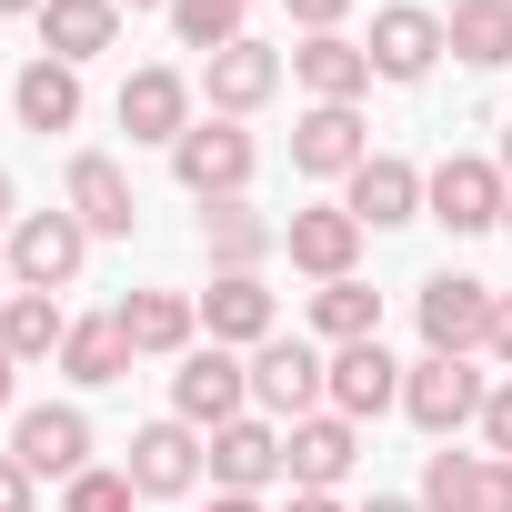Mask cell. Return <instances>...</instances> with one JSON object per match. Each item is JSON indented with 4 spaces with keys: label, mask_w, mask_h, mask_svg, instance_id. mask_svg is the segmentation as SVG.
<instances>
[{
    "label": "cell",
    "mask_w": 512,
    "mask_h": 512,
    "mask_svg": "<svg viewBox=\"0 0 512 512\" xmlns=\"http://www.w3.org/2000/svg\"><path fill=\"white\" fill-rule=\"evenodd\" d=\"M201 251H211V272H262L282 251V221H262L251 201H211L201 211Z\"/></svg>",
    "instance_id": "cell-19"
},
{
    "label": "cell",
    "mask_w": 512,
    "mask_h": 512,
    "mask_svg": "<svg viewBox=\"0 0 512 512\" xmlns=\"http://www.w3.org/2000/svg\"><path fill=\"white\" fill-rule=\"evenodd\" d=\"M422 211H432V221H452V231H492V221L512 211V181H502V161L452 151L442 171H422Z\"/></svg>",
    "instance_id": "cell-7"
},
{
    "label": "cell",
    "mask_w": 512,
    "mask_h": 512,
    "mask_svg": "<svg viewBox=\"0 0 512 512\" xmlns=\"http://www.w3.org/2000/svg\"><path fill=\"white\" fill-rule=\"evenodd\" d=\"M292 71H302L312 101H362V91H372V51L342 41V31H312V41L292 51Z\"/></svg>",
    "instance_id": "cell-24"
},
{
    "label": "cell",
    "mask_w": 512,
    "mask_h": 512,
    "mask_svg": "<svg viewBox=\"0 0 512 512\" xmlns=\"http://www.w3.org/2000/svg\"><path fill=\"white\" fill-rule=\"evenodd\" d=\"M372 512H422V502H392V492H382V502H372Z\"/></svg>",
    "instance_id": "cell-42"
},
{
    "label": "cell",
    "mask_w": 512,
    "mask_h": 512,
    "mask_svg": "<svg viewBox=\"0 0 512 512\" xmlns=\"http://www.w3.org/2000/svg\"><path fill=\"white\" fill-rule=\"evenodd\" d=\"M0 221H11V171H0Z\"/></svg>",
    "instance_id": "cell-45"
},
{
    "label": "cell",
    "mask_w": 512,
    "mask_h": 512,
    "mask_svg": "<svg viewBox=\"0 0 512 512\" xmlns=\"http://www.w3.org/2000/svg\"><path fill=\"white\" fill-rule=\"evenodd\" d=\"M0 512H31V472H21L11 452H0Z\"/></svg>",
    "instance_id": "cell-35"
},
{
    "label": "cell",
    "mask_w": 512,
    "mask_h": 512,
    "mask_svg": "<svg viewBox=\"0 0 512 512\" xmlns=\"http://www.w3.org/2000/svg\"><path fill=\"white\" fill-rule=\"evenodd\" d=\"M442 41H452L472 71H502V61H512V0H452Z\"/></svg>",
    "instance_id": "cell-26"
},
{
    "label": "cell",
    "mask_w": 512,
    "mask_h": 512,
    "mask_svg": "<svg viewBox=\"0 0 512 512\" xmlns=\"http://www.w3.org/2000/svg\"><path fill=\"white\" fill-rule=\"evenodd\" d=\"M251 161H262V151H251V131H241V121H221V111H211V121H191V131L171 141V171H181V191H191V201H241V191H251Z\"/></svg>",
    "instance_id": "cell-2"
},
{
    "label": "cell",
    "mask_w": 512,
    "mask_h": 512,
    "mask_svg": "<svg viewBox=\"0 0 512 512\" xmlns=\"http://www.w3.org/2000/svg\"><path fill=\"white\" fill-rule=\"evenodd\" d=\"M241 11L251 0H171V31H181V51H231V41H251Z\"/></svg>",
    "instance_id": "cell-31"
},
{
    "label": "cell",
    "mask_w": 512,
    "mask_h": 512,
    "mask_svg": "<svg viewBox=\"0 0 512 512\" xmlns=\"http://www.w3.org/2000/svg\"><path fill=\"white\" fill-rule=\"evenodd\" d=\"M61 342H71V322H61L51 292H11V302H0V352H11V362H51Z\"/></svg>",
    "instance_id": "cell-27"
},
{
    "label": "cell",
    "mask_w": 512,
    "mask_h": 512,
    "mask_svg": "<svg viewBox=\"0 0 512 512\" xmlns=\"http://www.w3.org/2000/svg\"><path fill=\"white\" fill-rule=\"evenodd\" d=\"M0 11H31V21H41V0H0Z\"/></svg>",
    "instance_id": "cell-43"
},
{
    "label": "cell",
    "mask_w": 512,
    "mask_h": 512,
    "mask_svg": "<svg viewBox=\"0 0 512 512\" xmlns=\"http://www.w3.org/2000/svg\"><path fill=\"white\" fill-rule=\"evenodd\" d=\"M352 462H362V422H342V412H312V422L282 432V472H292V492H332Z\"/></svg>",
    "instance_id": "cell-12"
},
{
    "label": "cell",
    "mask_w": 512,
    "mask_h": 512,
    "mask_svg": "<svg viewBox=\"0 0 512 512\" xmlns=\"http://www.w3.org/2000/svg\"><path fill=\"white\" fill-rule=\"evenodd\" d=\"M292 512H342V502L332 492H292Z\"/></svg>",
    "instance_id": "cell-38"
},
{
    "label": "cell",
    "mask_w": 512,
    "mask_h": 512,
    "mask_svg": "<svg viewBox=\"0 0 512 512\" xmlns=\"http://www.w3.org/2000/svg\"><path fill=\"white\" fill-rule=\"evenodd\" d=\"M61 372H71V382H91V392H101V382H121V372H131V342H121V322H111V312H101V322H71V342H61Z\"/></svg>",
    "instance_id": "cell-28"
},
{
    "label": "cell",
    "mask_w": 512,
    "mask_h": 512,
    "mask_svg": "<svg viewBox=\"0 0 512 512\" xmlns=\"http://www.w3.org/2000/svg\"><path fill=\"white\" fill-rule=\"evenodd\" d=\"M342 11H352V0H292V21H302V31H342Z\"/></svg>",
    "instance_id": "cell-34"
},
{
    "label": "cell",
    "mask_w": 512,
    "mask_h": 512,
    "mask_svg": "<svg viewBox=\"0 0 512 512\" xmlns=\"http://www.w3.org/2000/svg\"><path fill=\"white\" fill-rule=\"evenodd\" d=\"M11 292H21V282H11V251H0V302H11Z\"/></svg>",
    "instance_id": "cell-41"
},
{
    "label": "cell",
    "mask_w": 512,
    "mask_h": 512,
    "mask_svg": "<svg viewBox=\"0 0 512 512\" xmlns=\"http://www.w3.org/2000/svg\"><path fill=\"white\" fill-rule=\"evenodd\" d=\"M111 322H121L131 362H141V352H151V362H181V352H191V332H201V302H191V292H131Z\"/></svg>",
    "instance_id": "cell-15"
},
{
    "label": "cell",
    "mask_w": 512,
    "mask_h": 512,
    "mask_svg": "<svg viewBox=\"0 0 512 512\" xmlns=\"http://www.w3.org/2000/svg\"><path fill=\"white\" fill-rule=\"evenodd\" d=\"M482 402H492V382H482L472 362H442V352H422V362L402 372V412H412L432 442H452L462 422H482Z\"/></svg>",
    "instance_id": "cell-4"
},
{
    "label": "cell",
    "mask_w": 512,
    "mask_h": 512,
    "mask_svg": "<svg viewBox=\"0 0 512 512\" xmlns=\"http://www.w3.org/2000/svg\"><path fill=\"white\" fill-rule=\"evenodd\" d=\"M492 352L512 362V292H502V312H492Z\"/></svg>",
    "instance_id": "cell-37"
},
{
    "label": "cell",
    "mask_w": 512,
    "mask_h": 512,
    "mask_svg": "<svg viewBox=\"0 0 512 512\" xmlns=\"http://www.w3.org/2000/svg\"><path fill=\"white\" fill-rule=\"evenodd\" d=\"M362 161H372V131H362L352 101H312V111L292 121V171H312V181H352Z\"/></svg>",
    "instance_id": "cell-9"
},
{
    "label": "cell",
    "mask_w": 512,
    "mask_h": 512,
    "mask_svg": "<svg viewBox=\"0 0 512 512\" xmlns=\"http://www.w3.org/2000/svg\"><path fill=\"white\" fill-rule=\"evenodd\" d=\"M121 11H171V0H121Z\"/></svg>",
    "instance_id": "cell-44"
},
{
    "label": "cell",
    "mask_w": 512,
    "mask_h": 512,
    "mask_svg": "<svg viewBox=\"0 0 512 512\" xmlns=\"http://www.w3.org/2000/svg\"><path fill=\"white\" fill-rule=\"evenodd\" d=\"M111 41H121V0H41V51H51V61L81 71V61H101Z\"/></svg>",
    "instance_id": "cell-23"
},
{
    "label": "cell",
    "mask_w": 512,
    "mask_h": 512,
    "mask_svg": "<svg viewBox=\"0 0 512 512\" xmlns=\"http://www.w3.org/2000/svg\"><path fill=\"white\" fill-rule=\"evenodd\" d=\"M11 111H21V131H71L81 121V71L71 61H21V81H11Z\"/></svg>",
    "instance_id": "cell-25"
},
{
    "label": "cell",
    "mask_w": 512,
    "mask_h": 512,
    "mask_svg": "<svg viewBox=\"0 0 512 512\" xmlns=\"http://www.w3.org/2000/svg\"><path fill=\"white\" fill-rule=\"evenodd\" d=\"M11 462L41 482V472H61V482H81L91 472V412L81 402H31L21 422H11Z\"/></svg>",
    "instance_id": "cell-8"
},
{
    "label": "cell",
    "mask_w": 512,
    "mask_h": 512,
    "mask_svg": "<svg viewBox=\"0 0 512 512\" xmlns=\"http://www.w3.org/2000/svg\"><path fill=\"white\" fill-rule=\"evenodd\" d=\"M11 372H21V362H11V352H0V412H11Z\"/></svg>",
    "instance_id": "cell-40"
},
{
    "label": "cell",
    "mask_w": 512,
    "mask_h": 512,
    "mask_svg": "<svg viewBox=\"0 0 512 512\" xmlns=\"http://www.w3.org/2000/svg\"><path fill=\"white\" fill-rule=\"evenodd\" d=\"M121 131H131V141H181V131H191V81L161 71V61L131 71V81H121Z\"/></svg>",
    "instance_id": "cell-20"
},
{
    "label": "cell",
    "mask_w": 512,
    "mask_h": 512,
    "mask_svg": "<svg viewBox=\"0 0 512 512\" xmlns=\"http://www.w3.org/2000/svg\"><path fill=\"white\" fill-rule=\"evenodd\" d=\"M482 442H492V462H512V382L482 402Z\"/></svg>",
    "instance_id": "cell-33"
},
{
    "label": "cell",
    "mask_w": 512,
    "mask_h": 512,
    "mask_svg": "<svg viewBox=\"0 0 512 512\" xmlns=\"http://www.w3.org/2000/svg\"><path fill=\"white\" fill-rule=\"evenodd\" d=\"M211 482L221 492H262V482H282V422H221L211 432Z\"/></svg>",
    "instance_id": "cell-18"
},
{
    "label": "cell",
    "mask_w": 512,
    "mask_h": 512,
    "mask_svg": "<svg viewBox=\"0 0 512 512\" xmlns=\"http://www.w3.org/2000/svg\"><path fill=\"white\" fill-rule=\"evenodd\" d=\"M362 231H392V221H422V171L412 161H392V151H372L362 171H352V201H342Z\"/></svg>",
    "instance_id": "cell-21"
},
{
    "label": "cell",
    "mask_w": 512,
    "mask_h": 512,
    "mask_svg": "<svg viewBox=\"0 0 512 512\" xmlns=\"http://www.w3.org/2000/svg\"><path fill=\"white\" fill-rule=\"evenodd\" d=\"M482 512H512V462H492V482H482Z\"/></svg>",
    "instance_id": "cell-36"
},
{
    "label": "cell",
    "mask_w": 512,
    "mask_h": 512,
    "mask_svg": "<svg viewBox=\"0 0 512 512\" xmlns=\"http://www.w3.org/2000/svg\"><path fill=\"white\" fill-rule=\"evenodd\" d=\"M362 51H372V71H382V81H422L452 41H442V11H422V0H392V11L372 21V41H362Z\"/></svg>",
    "instance_id": "cell-13"
},
{
    "label": "cell",
    "mask_w": 512,
    "mask_h": 512,
    "mask_svg": "<svg viewBox=\"0 0 512 512\" xmlns=\"http://www.w3.org/2000/svg\"><path fill=\"white\" fill-rule=\"evenodd\" d=\"M402 402V362L382 352V342H342L332 352V412L342 422H372V412H392Z\"/></svg>",
    "instance_id": "cell-16"
},
{
    "label": "cell",
    "mask_w": 512,
    "mask_h": 512,
    "mask_svg": "<svg viewBox=\"0 0 512 512\" xmlns=\"http://www.w3.org/2000/svg\"><path fill=\"white\" fill-rule=\"evenodd\" d=\"M502 231H512V211H502Z\"/></svg>",
    "instance_id": "cell-47"
},
{
    "label": "cell",
    "mask_w": 512,
    "mask_h": 512,
    "mask_svg": "<svg viewBox=\"0 0 512 512\" xmlns=\"http://www.w3.org/2000/svg\"><path fill=\"white\" fill-rule=\"evenodd\" d=\"M61 512H131V472H81L61 492Z\"/></svg>",
    "instance_id": "cell-32"
},
{
    "label": "cell",
    "mask_w": 512,
    "mask_h": 512,
    "mask_svg": "<svg viewBox=\"0 0 512 512\" xmlns=\"http://www.w3.org/2000/svg\"><path fill=\"white\" fill-rule=\"evenodd\" d=\"M312 322H322L332 342H382V292H372V282H322V292H312Z\"/></svg>",
    "instance_id": "cell-30"
},
{
    "label": "cell",
    "mask_w": 512,
    "mask_h": 512,
    "mask_svg": "<svg viewBox=\"0 0 512 512\" xmlns=\"http://www.w3.org/2000/svg\"><path fill=\"white\" fill-rule=\"evenodd\" d=\"M211 512H262V502H251V492H221V502H211Z\"/></svg>",
    "instance_id": "cell-39"
},
{
    "label": "cell",
    "mask_w": 512,
    "mask_h": 512,
    "mask_svg": "<svg viewBox=\"0 0 512 512\" xmlns=\"http://www.w3.org/2000/svg\"><path fill=\"white\" fill-rule=\"evenodd\" d=\"M482 482H492V452H432L422 462V512H482Z\"/></svg>",
    "instance_id": "cell-29"
},
{
    "label": "cell",
    "mask_w": 512,
    "mask_h": 512,
    "mask_svg": "<svg viewBox=\"0 0 512 512\" xmlns=\"http://www.w3.org/2000/svg\"><path fill=\"white\" fill-rule=\"evenodd\" d=\"M81 262H91L81 211H21V221H11V282H21V292H61Z\"/></svg>",
    "instance_id": "cell-5"
},
{
    "label": "cell",
    "mask_w": 512,
    "mask_h": 512,
    "mask_svg": "<svg viewBox=\"0 0 512 512\" xmlns=\"http://www.w3.org/2000/svg\"><path fill=\"white\" fill-rule=\"evenodd\" d=\"M412 312H422V342H432L442 362H472V352H492V312H502V292L472 282V272H432Z\"/></svg>",
    "instance_id": "cell-1"
},
{
    "label": "cell",
    "mask_w": 512,
    "mask_h": 512,
    "mask_svg": "<svg viewBox=\"0 0 512 512\" xmlns=\"http://www.w3.org/2000/svg\"><path fill=\"white\" fill-rule=\"evenodd\" d=\"M251 402H262L272 422H312V402H332V362L312 352V342H262L251 352Z\"/></svg>",
    "instance_id": "cell-6"
},
{
    "label": "cell",
    "mask_w": 512,
    "mask_h": 512,
    "mask_svg": "<svg viewBox=\"0 0 512 512\" xmlns=\"http://www.w3.org/2000/svg\"><path fill=\"white\" fill-rule=\"evenodd\" d=\"M201 81H211V111L241 121V111H262V101L282 91V51H272V41H231V51H211Z\"/></svg>",
    "instance_id": "cell-17"
},
{
    "label": "cell",
    "mask_w": 512,
    "mask_h": 512,
    "mask_svg": "<svg viewBox=\"0 0 512 512\" xmlns=\"http://www.w3.org/2000/svg\"><path fill=\"white\" fill-rule=\"evenodd\" d=\"M61 211H81V231H91V241H131L141 191H131V171H121L111 151H81V161H71V201H61Z\"/></svg>",
    "instance_id": "cell-11"
},
{
    "label": "cell",
    "mask_w": 512,
    "mask_h": 512,
    "mask_svg": "<svg viewBox=\"0 0 512 512\" xmlns=\"http://www.w3.org/2000/svg\"><path fill=\"white\" fill-rule=\"evenodd\" d=\"M282 251L312 272V282H352V251H362V221L342 211V201H312V211H292L282 221Z\"/></svg>",
    "instance_id": "cell-14"
},
{
    "label": "cell",
    "mask_w": 512,
    "mask_h": 512,
    "mask_svg": "<svg viewBox=\"0 0 512 512\" xmlns=\"http://www.w3.org/2000/svg\"><path fill=\"white\" fill-rule=\"evenodd\" d=\"M201 472H211V442H201L191 422H141V432H131V492L171 502V492H191Z\"/></svg>",
    "instance_id": "cell-10"
},
{
    "label": "cell",
    "mask_w": 512,
    "mask_h": 512,
    "mask_svg": "<svg viewBox=\"0 0 512 512\" xmlns=\"http://www.w3.org/2000/svg\"><path fill=\"white\" fill-rule=\"evenodd\" d=\"M502 181H512V131H502Z\"/></svg>",
    "instance_id": "cell-46"
},
{
    "label": "cell",
    "mask_w": 512,
    "mask_h": 512,
    "mask_svg": "<svg viewBox=\"0 0 512 512\" xmlns=\"http://www.w3.org/2000/svg\"><path fill=\"white\" fill-rule=\"evenodd\" d=\"M201 322H211V342H221V352H231V342L262 352V342H272V292H262V272H211Z\"/></svg>",
    "instance_id": "cell-22"
},
{
    "label": "cell",
    "mask_w": 512,
    "mask_h": 512,
    "mask_svg": "<svg viewBox=\"0 0 512 512\" xmlns=\"http://www.w3.org/2000/svg\"><path fill=\"white\" fill-rule=\"evenodd\" d=\"M241 402H251V362H231L221 342L201 352H181V372H171V422H191V432H221V422H241Z\"/></svg>",
    "instance_id": "cell-3"
}]
</instances>
